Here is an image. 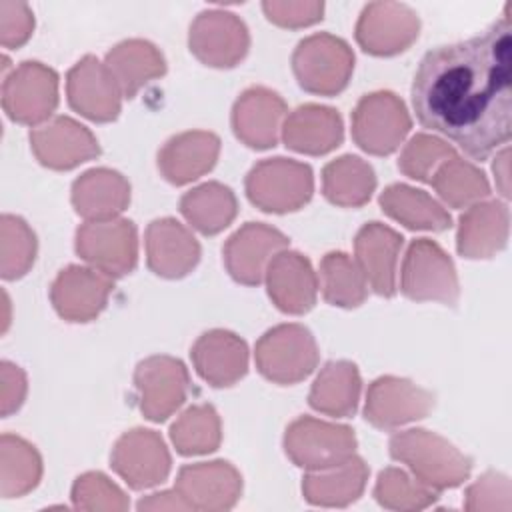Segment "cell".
I'll list each match as a JSON object with an SVG mask.
<instances>
[{
    "label": "cell",
    "instance_id": "1",
    "mask_svg": "<svg viewBox=\"0 0 512 512\" xmlns=\"http://www.w3.org/2000/svg\"><path fill=\"white\" fill-rule=\"evenodd\" d=\"M510 82L506 16L482 34L426 52L414 74L412 106L424 128L484 160L510 140Z\"/></svg>",
    "mask_w": 512,
    "mask_h": 512
},
{
    "label": "cell",
    "instance_id": "2",
    "mask_svg": "<svg viewBox=\"0 0 512 512\" xmlns=\"http://www.w3.org/2000/svg\"><path fill=\"white\" fill-rule=\"evenodd\" d=\"M410 128L404 104L380 92L360 100L354 112V140L372 154H390Z\"/></svg>",
    "mask_w": 512,
    "mask_h": 512
},
{
    "label": "cell",
    "instance_id": "3",
    "mask_svg": "<svg viewBox=\"0 0 512 512\" xmlns=\"http://www.w3.org/2000/svg\"><path fill=\"white\" fill-rule=\"evenodd\" d=\"M354 434L346 426H332L302 418L294 422L286 434V452L302 468H334L340 464L326 448L334 450L342 458H350L354 450Z\"/></svg>",
    "mask_w": 512,
    "mask_h": 512
},
{
    "label": "cell",
    "instance_id": "4",
    "mask_svg": "<svg viewBox=\"0 0 512 512\" xmlns=\"http://www.w3.org/2000/svg\"><path fill=\"white\" fill-rule=\"evenodd\" d=\"M402 246V236L394 230L372 222L364 226L356 238V248L364 274L374 290L382 296L394 294V264L396 252Z\"/></svg>",
    "mask_w": 512,
    "mask_h": 512
},
{
    "label": "cell",
    "instance_id": "5",
    "mask_svg": "<svg viewBox=\"0 0 512 512\" xmlns=\"http://www.w3.org/2000/svg\"><path fill=\"white\" fill-rule=\"evenodd\" d=\"M380 202L390 216L404 220L408 228L444 230L450 226V216L444 214L436 202H430V198L420 190L396 184L382 194Z\"/></svg>",
    "mask_w": 512,
    "mask_h": 512
},
{
    "label": "cell",
    "instance_id": "6",
    "mask_svg": "<svg viewBox=\"0 0 512 512\" xmlns=\"http://www.w3.org/2000/svg\"><path fill=\"white\" fill-rule=\"evenodd\" d=\"M328 302L338 306H358L364 300V282L358 268L346 258V254H328L322 262Z\"/></svg>",
    "mask_w": 512,
    "mask_h": 512
}]
</instances>
